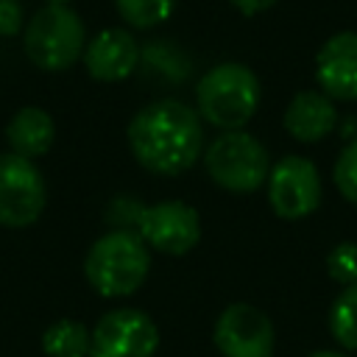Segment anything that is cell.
Listing matches in <instances>:
<instances>
[{"label": "cell", "instance_id": "6da1fadb", "mask_svg": "<svg viewBox=\"0 0 357 357\" xmlns=\"http://www.w3.org/2000/svg\"><path fill=\"white\" fill-rule=\"evenodd\" d=\"M204 145L201 114L181 100H153L128 123V148L134 159L156 176L190 170Z\"/></svg>", "mask_w": 357, "mask_h": 357}, {"label": "cell", "instance_id": "7a4b0ae2", "mask_svg": "<svg viewBox=\"0 0 357 357\" xmlns=\"http://www.w3.org/2000/svg\"><path fill=\"white\" fill-rule=\"evenodd\" d=\"M151 271V248L142 243L137 231L112 229L100 234L86 257H84V276L95 293L106 298H123L142 287Z\"/></svg>", "mask_w": 357, "mask_h": 357}, {"label": "cell", "instance_id": "3957f363", "mask_svg": "<svg viewBox=\"0 0 357 357\" xmlns=\"http://www.w3.org/2000/svg\"><path fill=\"white\" fill-rule=\"evenodd\" d=\"M259 78L240 61H223L204 73L195 86L198 114L223 131H240L259 106Z\"/></svg>", "mask_w": 357, "mask_h": 357}, {"label": "cell", "instance_id": "277c9868", "mask_svg": "<svg viewBox=\"0 0 357 357\" xmlns=\"http://www.w3.org/2000/svg\"><path fill=\"white\" fill-rule=\"evenodd\" d=\"M22 47L39 70L59 73L84 59L86 28L70 6H45L28 20Z\"/></svg>", "mask_w": 357, "mask_h": 357}, {"label": "cell", "instance_id": "5b68a950", "mask_svg": "<svg viewBox=\"0 0 357 357\" xmlns=\"http://www.w3.org/2000/svg\"><path fill=\"white\" fill-rule=\"evenodd\" d=\"M206 173L212 181L229 192H254L268 181L271 159L265 145L248 131H223L212 139L204 153Z\"/></svg>", "mask_w": 357, "mask_h": 357}, {"label": "cell", "instance_id": "8992f818", "mask_svg": "<svg viewBox=\"0 0 357 357\" xmlns=\"http://www.w3.org/2000/svg\"><path fill=\"white\" fill-rule=\"evenodd\" d=\"M134 229L148 248L170 257L192 251L201 240V218L184 201H159L148 206L139 204Z\"/></svg>", "mask_w": 357, "mask_h": 357}, {"label": "cell", "instance_id": "52a82bcc", "mask_svg": "<svg viewBox=\"0 0 357 357\" xmlns=\"http://www.w3.org/2000/svg\"><path fill=\"white\" fill-rule=\"evenodd\" d=\"M47 187L39 167L17 153H0V226L25 229L45 212Z\"/></svg>", "mask_w": 357, "mask_h": 357}, {"label": "cell", "instance_id": "ba28073f", "mask_svg": "<svg viewBox=\"0 0 357 357\" xmlns=\"http://www.w3.org/2000/svg\"><path fill=\"white\" fill-rule=\"evenodd\" d=\"M156 349L159 329L151 315L134 307H117L98 318L89 357H153Z\"/></svg>", "mask_w": 357, "mask_h": 357}, {"label": "cell", "instance_id": "9c48e42d", "mask_svg": "<svg viewBox=\"0 0 357 357\" xmlns=\"http://www.w3.org/2000/svg\"><path fill=\"white\" fill-rule=\"evenodd\" d=\"M268 204L284 220H301L321 204V176L304 156H284L268 173Z\"/></svg>", "mask_w": 357, "mask_h": 357}, {"label": "cell", "instance_id": "30bf717a", "mask_svg": "<svg viewBox=\"0 0 357 357\" xmlns=\"http://www.w3.org/2000/svg\"><path fill=\"white\" fill-rule=\"evenodd\" d=\"M212 340L223 357H273V324L245 301H234L218 315Z\"/></svg>", "mask_w": 357, "mask_h": 357}, {"label": "cell", "instance_id": "8fae6325", "mask_svg": "<svg viewBox=\"0 0 357 357\" xmlns=\"http://www.w3.org/2000/svg\"><path fill=\"white\" fill-rule=\"evenodd\" d=\"M315 78L332 100H357V33L340 31L329 36L315 56Z\"/></svg>", "mask_w": 357, "mask_h": 357}, {"label": "cell", "instance_id": "7c38bea8", "mask_svg": "<svg viewBox=\"0 0 357 357\" xmlns=\"http://www.w3.org/2000/svg\"><path fill=\"white\" fill-rule=\"evenodd\" d=\"M139 61V45L126 28H103L84 47V67L95 81L114 84L134 73Z\"/></svg>", "mask_w": 357, "mask_h": 357}, {"label": "cell", "instance_id": "4fadbf2b", "mask_svg": "<svg viewBox=\"0 0 357 357\" xmlns=\"http://www.w3.org/2000/svg\"><path fill=\"white\" fill-rule=\"evenodd\" d=\"M335 123H337V109L332 98L315 89L298 92L284 109V128L298 142H321L324 137L332 134Z\"/></svg>", "mask_w": 357, "mask_h": 357}, {"label": "cell", "instance_id": "5bb4252c", "mask_svg": "<svg viewBox=\"0 0 357 357\" xmlns=\"http://www.w3.org/2000/svg\"><path fill=\"white\" fill-rule=\"evenodd\" d=\"M6 139L11 145V153L22 159L45 156L56 139V123L53 117L39 106H22L6 126Z\"/></svg>", "mask_w": 357, "mask_h": 357}, {"label": "cell", "instance_id": "9a60e30c", "mask_svg": "<svg viewBox=\"0 0 357 357\" xmlns=\"http://www.w3.org/2000/svg\"><path fill=\"white\" fill-rule=\"evenodd\" d=\"M92 332L73 318L53 321L42 335V351L47 357H89Z\"/></svg>", "mask_w": 357, "mask_h": 357}, {"label": "cell", "instance_id": "2e32d148", "mask_svg": "<svg viewBox=\"0 0 357 357\" xmlns=\"http://www.w3.org/2000/svg\"><path fill=\"white\" fill-rule=\"evenodd\" d=\"M329 332L340 346L357 351V284L343 287L340 296L332 301Z\"/></svg>", "mask_w": 357, "mask_h": 357}, {"label": "cell", "instance_id": "e0dca14e", "mask_svg": "<svg viewBox=\"0 0 357 357\" xmlns=\"http://www.w3.org/2000/svg\"><path fill=\"white\" fill-rule=\"evenodd\" d=\"M114 6L131 28H153L173 14L176 0H114Z\"/></svg>", "mask_w": 357, "mask_h": 357}, {"label": "cell", "instance_id": "ac0fdd59", "mask_svg": "<svg viewBox=\"0 0 357 357\" xmlns=\"http://www.w3.org/2000/svg\"><path fill=\"white\" fill-rule=\"evenodd\" d=\"M326 271L343 287L357 284V243H337L326 257Z\"/></svg>", "mask_w": 357, "mask_h": 357}, {"label": "cell", "instance_id": "d6986e66", "mask_svg": "<svg viewBox=\"0 0 357 357\" xmlns=\"http://www.w3.org/2000/svg\"><path fill=\"white\" fill-rule=\"evenodd\" d=\"M332 178H335V187L340 190V195L351 204H357V139H351L337 162H335V170H332Z\"/></svg>", "mask_w": 357, "mask_h": 357}, {"label": "cell", "instance_id": "ffe728a7", "mask_svg": "<svg viewBox=\"0 0 357 357\" xmlns=\"http://www.w3.org/2000/svg\"><path fill=\"white\" fill-rule=\"evenodd\" d=\"M22 28V3L0 0V36H17Z\"/></svg>", "mask_w": 357, "mask_h": 357}, {"label": "cell", "instance_id": "44dd1931", "mask_svg": "<svg viewBox=\"0 0 357 357\" xmlns=\"http://www.w3.org/2000/svg\"><path fill=\"white\" fill-rule=\"evenodd\" d=\"M273 3H276V0H231V6H234L237 11H243L245 17H254V14H259V11H268Z\"/></svg>", "mask_w": 357, "mask_h": 357}, {"label": "cell", "instance_id": "7402d4cb", "mask_svg": "<svg viewBox=\"0 0 357 357\" xmlns=\"http://www.w3.org/2000/svg\"><path fill=\"white\" fill-rule=\"evenodd\" d=\"M310 357H343V354H337V351H329V349H321V351H312Z\"/></svg>", "mask_w": 357, "mask_h": 357}, {"label": "cell", "instance_id": "603a6c76", "mask_svg": "<svg viewBox=\"0 0 357 357\" xmlns=\"http://www.w3.org/2000/svg\"><path fill=\"white\" fill-rule=\"evenodd\" d=\"M47 6H70V0H45Z\"/></svg>", "mask_w": 357, "mask_h": 357}]
</instances>
